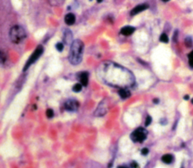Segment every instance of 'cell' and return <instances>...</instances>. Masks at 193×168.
I'll return each mask as SVG.
<instances>
[{
	"label": "cell",
	"instance_id": "cell-5",
	"mask_svg": "<svg viewBox=\"0 0 193 168\" xmlns=\"http://www.w3.org/2000/svg\"><path fill=\"white\" fill-rule=\"evenodd\" d=\"M43 50H44V49H43V47L42 45H39L37 47H36V49L34 51V52L32 54V55L30 56L29 60H28L27 62H26V64H25L23 70L26 71V69H27L32 65V64H33L36 61H37L38 59L39 58V57L42 56V54H43Z\"/></svg>",
	"mask_w": 193,
	"mask_h": 168
},
{
	"label": "cell",
	"instance_id": "cell-10",
	"mask_svg": "<svg viewBox=\"0 0 193 168\" xmlns=\"http://www.w3.org/2000/svg\"><path fill=\"white\" fill-rule=\"evenodd\" d=\"M64 21H65V23H67V25H69V26L74 24L75 22V15L72 13L67 14L65 16V18H64Z\"/></svg>",
	"mask_w": 193,
	"mask_h": 168
},
{
	"label": "cell",
	"instance_id": "cell-1",
	"mask_svg": "<svg viewBox=\"0 0 193 168\" xmlns=\"http://www.w3.org/2000/svg\"><path fill=\"white\" fill-rule=\"evenodd\" d=\"M102 72V78L106 83L117 87H131L134 78L130 71L114 64H106Z\"/></svg>",
	"mask_w": 193,
	"mask_h": 168
},
{
	"label": "cell",
	"instance_id": "cell-4",
	"mask_svg": "<svg viewBox=\"0 0 193 168\" xmlns=\"http://www.w3.org/2000/svg\"><path fill=\"white\" fill-rule=\"evenodd\" d=\"M147 134L148 132L146 129L139 127L131 134V139L135 142H143L146 139Z\"/></svg>",
	"mask_w": 193,
	"mask_h": 168
},
{
	"label": "cell",
	"instance_id": "cell-9",
	"mask_svg": "<svg viewBox=\"0 0 193 168\" xmlns=\"http://www.w3.org/2000/svg\"><path fill=\"white\" fill-rule=\"evenodd\" d=\"M79 81L82 86H87L88 83V74L86 72H83L79 75Z\"/></svg>",
	"mask_w": 193,
	"mask_h": 168
},
{
	"label": "cell",
	"instance_id": "cell-25",
	"mask_svg": "<svg viewBox=\"0 0 193 168\" xmlns=\"http://www.w3.org/2000/svg\"><path fill=\"white\" fill-rule=\"evenodd\" d=\"M153 102L155 103H159V100H157V99H155V100H153Z\"/></svg>",
	"mask_w": 193,
	"mask_h": 168
},
{
	"label": "cell",
	"instance_id": "cell-23",
	"mask_svg": "<svg viewBox=\"0 0 193 168\" xmlns=\"http://www.w3.org/2000/svg\"><path fill=\"white\" fill-rule=\"evenodd\" d=\"M130 166H131V168H138V167H139L137 163V162H135V161L131 162V165H130Z\"/></svg>",
	"mask_w": 193,
	"mask_h": 168
},
{
	"label": "cell",
	"instance_id": "cell-22",
	"mask_svg": "<svg viewBox=\"0 0 193 168\" xmlns=\"http://www.w3.org/2000/svg\"><path fill=\"white\" fill-rule=\"evenodd\" d=\"M148 153H149V149H148L147 148H144V149H143L142 150H141V154H142V155H146Z\"/></svg>",
	"mask_w": 193,
	"mask_h": 168
},
{
	"label": "cell",
	"instance_id": "cell-16",
	"mask_svg": "<svg viewBox=\"0 0 193 168\" xmlns=\"http://www.w3.org/2000/svg\"><path fill=\"white\" fill-rule=\"evenodd\" d=\"M160 40L162 42L167 43L169 41L168 36H167V35L165 34V33H162V36H160Z\"/></svg>",
	"mask_w": 193,
	"mask_h": 168
},
{
	"label": "cell",
	"instance_id": "cell-2",
	"mask_svg": "<svg viewBox=\"0 0 193 168\" xmlns=\"http://www.w3.org/2000/svg\"><path fill=\"white\" fill-rule=\"evenodd\" d=\"M84 44L81 40L76 39L71 44L69 54V61L72 65H78L82 60Z\"/></svg>",
	"mask_w": 193,
	"mask_h": 168
},
{
	"label": "cell",
	"instance_id": "cell-24",
	"mask_svg": "<svg viewBox=\"0 0 193 168\" xmlns=\"http://www.w3.org/2000/svg\"><path fill=\"white\" fill-rule=\"evenodd\" d=\"M118 168H131V166H125V165H122V166L118 167Z\"/></svg>",
	"mask_w": 193,
	"mask_h": 168
},
{
	"label": "cell",
	"instance_id": "cell-19",
	"mask_svg": "<svg viewBox=\"0 0 193 168\" xmlns=\"http://www.w3.org/2000/svg\"><path fill=\"white\" fill-rule=\"evenodd\" d=\"M55 47H56V49H57V51H60V52H61V51H62L63 50H64V44H63L62 42L57 43V44H56V45H55Z\"/></svg>",
	"mask_w": 193,
	"mask_h": 168
},
{
	"label": "cell",
	"instance_id": "cell-8",
	"mask_svg": "<svg viewBox=\"0 0 193 168\" xmlns=\"http://www.w3.org/2000/svg\"><path fill=\"white\" fill-rule=\"evenodd\" d=\"M64 41L67 45L72 44V34L70 30H65L64 34Z\"/></svg>",
	"mask_w": 193,
	"mask_h": 168
},
{
	"label": "cell",
	"instance_id": "cell-26",
	"mask_svg": "<svg viewBox=\"0 0 193 168\" xmlns=\"http://www.w3.org/2000/svg\"><path fill=\"white\" fill-rule=\"evenodd\" d=\"M184 99H185V100H188V99H189V96H188V95H186V96H184Z\"/></svg>",
	"mask_w": 193,
	"mask_h": 168
},
{
	"label": "cell",
	"instance_id": "cell-12",
	"mask_svg": "<svg viewBox=\"0 0 193 168\" xmlns=\"http://www.w3.org/2000/svg\"><path fill=\"white\" fill-rule=\"evenodd\" d=\"M118 93H119L120 96H121L122 99H126V98L129 97V96H131V92L128 90H127V89H124V88L120 89L119 91H118Z\"/></svg>",
	"mask_w": 193,
	"mask_h": 168
},
{
	"label": "cell",
	"instance_id": "cell-11",
	"mask_svg": "<svg viewBox=\"0 0 193 168\" xmlns=\"http://www.w3.org/2000/svg\"><path fill=\"white\" fill-rule=\"evenodd\" d=\"M134 30H135V28L133 27V26H126L121 29V33L124 36H130V35L134 33Z\"/></svg>",
	"mask_w": 193,
	"mask_h": 168
},
{
	"label": "cell",
	"instance_id": "cell-15",
	"mask_svg": "<svg viewBox=\"0 0 193 168\" xmlns=\"http://www.w3.org/2000/svg\"><path fill=\"white\" fill-rule=\"evenodd\" d=\"M82 85H81L80 83L75 84V85L72 87V91H73L74 92H76V93L80 92L81 91H82Z\"/></svg>",
	"mask_w": 193,
	"mask_h": 168
},
{
	"label": "cell",
	"instance_id": "cell-14",
	"mask_svg": "<svg viewBox=\"0 0 193 168\" xmlns=\"http://www.w3.org/2000/svg\"><path fill=\"white\" fill-rule=\"evenodd\" d=\"M7 61V57L5 53L0 51V64H4Z\"/></svg>",
	"mask_w": 193,
	"mask_h": 168
},
{
	"label": "cell",
	"instance_id": "cell-20",
	"mask_svg": "<svg viewBox=\"0 0 193 168\" xmlns=\"http://www.w3.org/2000/svg\"><path fill=\"white\" fill-rule=\"evenodd\" d=\"M185 44L187 47H192V39L191 37H187L185 40Z\"/></svg>",
	"mask_w": 193,
	"mask_h": 168
},
{
	"label": "cell",
	"instance_id": "cell-21",
	"mask_svg": "<svg viewBox=\"0 0 193 168\" xmlns=\"http://www.w3.org/2000/svg\"><path fill=\"white\" fill-rule=\"evenodd\" d=\"M151 122H152V118L150 117L149 115H148L147 117H146V121H145V125L147 127V126H149V124H151Z\"/></svg>",
	"mask_w": 193,
	"mask_h": 168
},
{
	"label": "cell",
	"instance_id": "cell-3",
	"mask_svg": "<svg viewBox=\"0 0 193 168\" xmlns=\"http://www.w3.org/2000/svg\"><path fill=\"white\" fill-rule=\"evenodd\" d=\"M26 34L24 29L18 25L14 26L13 27L11 28L10 32H9V37H10L11 41L15 44H19L21 42L26 38Z\"/></svg>",
	"mask_w": 193,
	"mask_h": 168
},
{
	"label": "cell",
	"instance_id": "cell-17",
	"mask_svg": "<svg viewBox=\"0 0 193 168\" xmlns=\"http://www.w3.org/2000/svg\"><path fill=\"white\" fill-rule=\"evenodd\" d=\"M54 111H53V110H51V109H48V110H46V115H47V117L48 118H52L54 117Z\"/></svg>",
	"mask_w": 193,
	"mask_h": 168
},
{
	"label": "cell",
	"instance_id": "cell-7",
	"mask_svg": "<svg viewBox=\"0 0 193 168\" xmlns=\"http://www.w3.org/2000/svg\"><path fill=\"white\" fill-rule=\"evenodd\" d=\"M148 8H149V6H148L147 5H139L137 7H135L134 9H132V11H131V15H137V14L140 13L141 12H143V11H145L146 9H147Z\"/></svg>",
	"mask_w": 193,
	"mask_h": 168
},
{
	"label": "cell",
	"instance_id": "cell-27",
	"mask_svg": "<svg viewBox=\"0 0 193 168\" xmlns=\"http://www.w3.org/2000/svg\"><path fill=\"white\" fill-rule=\"evenodd\" d=\"M192 103H193V99H192Z\"/></svg>",
	"mask_w": 193,
	"mask_h": 168
},
{
	"label": "cell",
	"instance_id": "cell-6",
	"mask_svg": "<svg viewBox=\"0 0 193 168\" xmlns=\"http://www.w3.org/2000/svg\"><path fill=\"white\" fill-rule=\"evenodd\" d=\"M79 106V104L78 103V101L75 100H72V99L67 100L65 102V103H64V107H65L66 110L69 112L76 111L78 110Z\"/></svg>",
	"mask_w": 193,
	"mask_h": 168
},
{
	"label": "cell",
	"instance_id": "cell-13",
	"mask_svg": "<svg viewBox=\"0 0 193 168\" xmlns=\"http://www.w3.org/2000/svg\"><path fill=\"white\" fill-rule=\"evenodd\" d=\"M162 161L164 164H170L173 161V155H170V154L164 155L162 158Z\"/></svg>",
	"mask_w": 193,
	"mask_h": 168
},
{
	"label": "cell",
	"instance_id": "cell-18",
	"mask_svg": "<svg viewBox=\"0 0 193 168\" xmlns=\"http://www.w3.org/2000/svg\"><path fill=\"white\" fill-rule=\"evenodd\" d=\"M189 57V66L193 68V51L192 52L189 53V54L188 55Z\"/></svg>",
	"mask_w": 193,
	"mask_h": 168
}]
</instances>
